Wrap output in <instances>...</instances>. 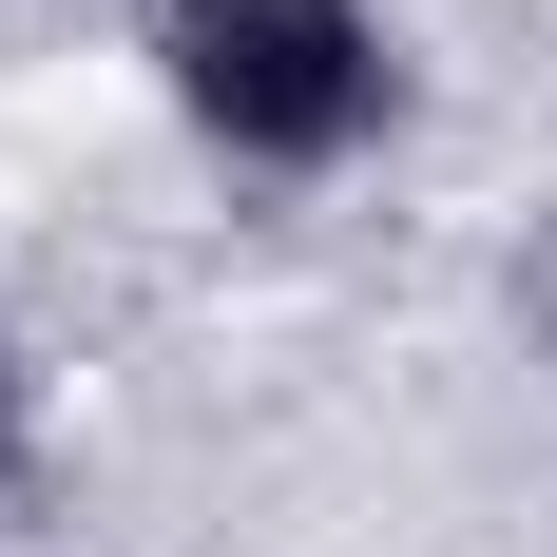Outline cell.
<instances>
[{"label": "cell", "mask_w": 557, "mask_h": 557, "mask_svg": "<svg viewBox=\"0 0 557 557\" xmlns=\"http://www.w3.org/2000/svg\"><path fill=\"white\" fill-rule=\"evenodd\" d=\"M135 77L212 173H366L404 135V20L385 0H135Z\"/></svg>", "instance_id": "obj_1"}, {"label": "cell", "mask_w": 557, "mask_h": 557, "mask_svg": "<svg viewBox=\"0 0 557 557\" xmlns=\"http://www.w3.org/2000/svg\"><path fill=\"white\" fill-rule=\"evenodd\" d=\"M39 443H58V404H39V346L0 327V500H39Z\"/></svg>", "instance_id": "obj_2"}]
</instances>
